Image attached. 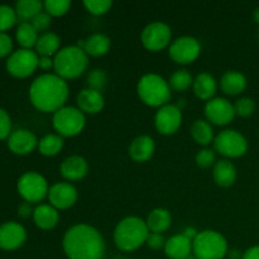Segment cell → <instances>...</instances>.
Segmentation results:
<instances>
[{"instance_id":"42","label":"cell","mask_w":259,"mask_h":259,"mask_svg":"<svg viewBox=\"0 0 259 259\" xmlns=\"http://www.w3.org/2000/svg\"><path fill=\"white\" fill-rule=\"evenodd\" d=\"M167 240L164 239L163 234H158V233H149L148 238H147V247L152 250H161L164 249Z\"/></svg>"},{"instance_id":"24","label":"cell","mask_w":259,"mask_h":259,"mask_svg":"<svg viewBox=\"0 0 259 259\" xmlns=\"http://www.w3.org/2000/svg\"><path fill=\"white\" fill-rule=\"evenodd\" d=\"M219 86L227 95H239L247 88V77L238 71H227L220 78Z\"/></svg>"},{"instance_id":"32","label":"cell","mask_w":259,"mask_h":259,"mask_svg":"<svg viewBox=\"0 0 259 259\" xmlns=\"http://www.w3.org/2000/svg\"><path fill=\"white\" fill-rule=\"evenodd\" d=\"M15 38H17V42L22 46V48L32 50V47H35V45H37L39 33L35 30V28L33 27L30 22L20 23V24H18Z\"/></svg>"},{"instance_id":"40","label":"cell","mask_w":259,"mask_h":259,"mask_svg":"<svg viewBox=\"0 0 259 259\" xmlns=\"http://www.w3.org/2000/svg\"><path fill=\"white\" fill-rule=\"evenodd\" d=\"M33 27L35 28L38 33H45L46 30L50 28L51 23H52V17H51L48 13H46L45 10H42L40 13H38L32 20H30Z\"/></svg>"},{"instance_id":"17","label":"cell","mask_w":259,"mask_h":259,"mask_svg":"<svg viewBox=\"0 0 259 259\" xmlns=\"http://www.w3.org/2000/svg\"><path fill=\"white\" fill-rule=\"evenodd\" d=\"M39 141L37 139L35 134L29 129L19 128L15 129L8 137V147L10 151L19 156L29 154L38 147Z\"/></svg>"},{"instance_id":"8","label":"cell","mask_w":259,"mask_h":259,"mask_svg":"<svg viewBox=\"0 0 259 259\" xmlns=\"http://www.w3.org/2000/svg\"><path fill=\"white\" fill-rule=\"evenodd\" d=\"M214 151L227 158H239L248 151V141L240 132L224 129L215 136Z\"/></svg>"},{"instance_id":"12","label":"cell","mask_w":259,"mask_h":259,"mask_svg":"<svg viewBox=\"0 0 259 259\" xmlns=\"http://www.w3.org/2000/svg\"><path fill=\"white\" fill-rule=\"evenodd\" d=\"M201 52V45L199 40L190 35L179 37L169 45L168 53L172 61L180 65H189L192 63Z\"/></svg>"},{"instance_id":"4","label":"cell","mask_w":259,"mask_h":259,"mask_svg":"<svg viewBox=\"0 0 259 259\" xmlns=\"http://www.w3.org/2000/svg\"><path fill=\"white\" fill-rule=\"evenodd\" d=\"M89 66V56L78 46L62 47L53 57V71L63 80H75L80 77Z\"/></svg>"},{"instance_id":"2","label":"cell","mask_w":259,"mask_h":259,"mask_svg":"<svg viewBox=\"0 0 259 259\" xmlns=\"http://www.w3.org/2000/svg\"><path fill=\"white\" fill-rule=\"evenodd\" d=\"M70 95L67 81L56 73L38 76L29 88L30 103L39 111L53 113L63 108Z\"/></svg>"},{"instance_id":"45","label":"cell","mask_w":259,"mask_h":259,"mask_svg":"<svg viewBox=\"0 0 259 259\" xmlns=\"http://www.w3.org/2000/svg\"><path fill=\"white\" fill-rule=\"evenodd\" d=\"M38 67L43 71H50L51 68H53V57H48V56H39Z\"/></svg>"},{"instance_id":"3","label":"cell","mask_w":259,"mask_h":259,"mask_svg":"<svg viewBox=\"0 0 259 259\" xmlns=\"http://www.w3.org/2000/svg\"><path fill=\"white\" fill-rule=\"evenodd\" d=\"M149 229L146 220L138 217H126L116 224L114 243L123 252H134L146 244Z\"/></svg>"},{"instance_id":"35","label":"cell","mask_w":259,"mask_h":259,"mask_svg":"<svg viewBox=\"0 0 259 259\" xmlns=\"http://www.w3.org/2000/svg\"><path fill=\"white\" fill-rule=\"evenodd\" d=\"M70 0H46L43 3V10L51 17H62L70 10Z\"/></svg>"},{"instance_id":"43","label":"cell","mask_w":259,"mask_h":259,"mask_svg":"<svg viewBox=\"0 0 259 259\" xmlns=\"http://www.w3.org/2000/svg\"><path fill=\"white\" fill-rule=\"evenodd\" d=\"M13 52V40L9 34L0 32V58L10 55Z\"/></svg>"},{"instance_id":"26","label":"cell","mask_w":259,"mask_h":259,"mask_svg":"<svg viewBox=\"0 0 259 259\" xmlns=\"http://www.w3.org/2000/svg\"><path fill=\"white\" fill-rule=\"evenodd\" d=\"M146 224L148 227L149 233H158L162 234L166 230L169 229L172 224V215L167 209H158L152 210L148 214L146 220Z\"/></svg>"},{"instance_id":"39","label":"cell","mask_w":259,"mask_h":259,"mask_svg":"<svg viewBox=\"0 0 259 259\" xmlns=\"http://www.w3.org/2000/svg\"><path fill=\"white\" fill-rule=\"evenodd\" d=\"M217 152L214 149L204 148L196 154V164L200 168H209L217 163Z\"/></svg>"},{"instance_id":"47","label":"cell","mask_w":259,"mask_h":259,"mask_svg":"<svg viewBox=\"0 0 259 259\" xmlns=\"http://www.w3.org/2000/svg\"><path fill=\"white\" fill-rule=\"evenodd\" d=\"M182 234H184L186 238H189L190 240H192V242H194L195 238H196L197 234H199V232H197L194 227H187L186 229L182 232Z\"/></svg>"},{"instance_id":"22","label":"cell","mask_w":259,"mask_h":259,"mask_svg":"<svg viewBox=\"0 0 259 259\" xmlns=\"http://www.w3.org/2000/svg\"><path fill=\"white\" fill-rule=\"evenodd\" d=\"M192 90L194 94L199 99L205 101H209L214 99L218 90V82L212 75L207 72H201L194 78L192 83Z\"/></svg>"},{"instance_id":"31","label":"cell","mask_w":259,"mask_h":259,"mask_svg":"<svg viewBox=\"0 0 259 259\" xmlns=\"http://www.w3.org/2000/svg\"><path fill=\"white\" fill-rule=\"evenodd\" d=\"M63 137H61L57 133H50L46 134L45 137L39 139V143H38V149H39V153L42 156L46 157H53L57 156L63 148Z\"/></svg>"},{"instance_id":"34","label":"cell","mask_w":259,"mask_h":259,"mask_svg":"<svg viewBox=\"0 0 259 259\" xmlns=\"http://www.w3.org/2000/svg\"><path fill=\"white\" fill-rule=\"evenodd\" d=\"M106 83H108V76H106L105 71L100 70V68L90 70L86 75V85L89 89L101 93L105 89Z\"/></svg>"},{"instance_id":"1","label":"cell","mask_w":259,"mask_h":259,"mask_svg":"<svg viewBox=\"0 0 259 259\" xmlns=\"http://www.w3.org/2000/svg\"><path fill=\"white\" fill-rule=\"evenodd\" d=\"M62 248L68 259H103L105 240L96 228L76 224L63 235Z\"/></svg>"},{"instance_id":"37","label":"cell","mask_w":259,"mask_h":259,"mask_svg":"<svg viewBox=\"0 0 259 259\" xmlns=\"http://www.w3.org/2000/svg\"><path fill=\"white\" fill-rule=\"evenodd\" d=\"M233 105H234L235 115L242 116V118L250 116L255 111V101L252 98H248V96L238 99Z\"/></svg>"},{"instance_id":"50","label":"cell","mask_w":259,"mask_h":259,"mask_svg":"<svg viewBox=\"0 0 259 259\" xmlns=\"http://www.w3.org/2000/svg\"><path fill=\"white\" fill-rule=\"evenodd\" d=\"M186 259H196V258H195V257H191V255H190V257H189V258H186Z\"/></svg>"},{"instance_id":"19","label":"cell","mask_w":259,"mask_h":259,"mask_svg":"<svg viewBox=\"0 0 259 259\" xmlns=\"http://www.w3.org/2000/svg\"><path fill=\"white\" fill-rule=\"evenodd\" d=\"M77 106L83 114H94L100 113L105 106V99L100 91L93 90V89L85 88L77 94Z\"/></svg>"},{"instance_id":"41","label":"cell","mask_w":259,"mask_h":259,"mask_svg":"<svg viewBox=\"0 0 259 259\" xmlns=\"http://www.w3.org/2000/svg\"><path fill=\"white\" fill-rule=\"evenodd\" d=\"M12 120L7 110L0 108V139H5L12 133Z\"/></svg>"},{"instance_id":"46","label":"cell","mask_w":259,"mask_h":259,"mask_svg":"<svg viewBox=\"0 0 259 259\" xmlns=\"http://www.w3.org/2000/svg\"><path fill=\"white\" fill-rule=\"evenodd\" d=\"M242 259H259V245L250 247L243 253Z\"/></svg>"},{"instance_id":"16","label":"cell","mask_w":259,"mask_h":259,"mask_svg":"<svg viewBox=\"0 0 259 259\" xmlns=\"http://www.w3.org/2000/svg\"><path fill=\"white\" fill-rule=\"evenodd\" d=\"M27 240V230L17 222H5L0 225V248L15 250Z\"/></svg>"},{"instance_id":"36","label":"cell","mask_w":259,"mask_h":259,"mask_svg":"<svg viewBox=\"0 0 259 259\" xmlns=\"http://www.w3.org/2000/svg\"><path fill=\"white\" fill-rule=\"evenodd\" d=\"M18 22L14 8L7 4H0V32L10 29Z\"/></svg>"},{"instance_id":"11","label":"cell","mask_w":259,"mask_h":259,"mask_svg":"<svg viewBox=\"0 0 259 259\" xmlns=\"http://www.w3.org/2000/svg\"><path fill=\"white\" fill-rule=\"evenodd\" d=\"M172 30L168 24L163 22H152L144 27L141 33V42L144 48L152 52L164 50L171 45Z\"/></svg>"},{"instance_id":"33","label":"cell","mask_w":259,"mask_h":259,"mask_svg":"<svg viewBox=\"0 0 259 259\" xmlns=\"http://www.w3.org/2000/svg\"><path fill=\"white\" fill-rule=\"evenodd\" d=\"M168 83L172 90L185 91L189 88H191L192 83H194V77H192V75L189 71L182 68V70H177L172 73L168 80Z\"/></svg>"},{"instance_id":"6","label":"cell","mask_w":259,"mask_h":259,"mask_svg":"<svg viewBox=\"0 0 259 259\" xmlns=\"http://www.w3.org/2000/svg\"><path fill=\"white\" fill-rule=\"evenodd\" d=\"M228 242L217 230H202L192 242V253L196 259H223L228 255Z\"/></svg>"},{"instance_id":"25","label":"cell","mask_w":259,"mask_h":259,"mask_svg":"<svg viewBox=\"0 0 259 259\" xmlns=\"http://www.w3.org/2000/svg\"><path fill=\"white\" fill-rule=\"evenodd\" d=\"M212 177L218 186L230 187L237 180V168L229 159H220L212 168Z\"/></svg>"},{"instance_id":"5","label":"cell","mask_w":259,"mask_h":259,"mask_svg":"<svg viewBox=\"0 0 259 259\" xmlns=\"http://www.w3.org/2000/svg\"><path fill=\"white\" fill-rule=\"evenodd\" d=\"M137 94L141 101L152 108H162L171 100V86L168 81L157 73H146L137 83Z\"/></svg>"},{"instance_id":"7","label":"cell","mask_w":259,"mask_h":259,"mask_svg":"<svg viewBox=\"0 0 259 259\" xmlns=\"http://www.w3.org/2000/svg\"><path fill=\"white\" fill-rule=\"evenodd\" d=\"M53 129L61 137H75L83 131L86 115L76 106H63L52 116Z\"/></svg>"},{"instance_id":"44","label":"cell","mask_w":259,"mask_h":259,"mask_svg":"<svg viewBox=\"0 0 259 259\" xmlns=\"http://www.w3.org/2000/svg\"><path fill=\"white\" fill-rule=\"evenodd\" d=\"M34 209L32 207V204L27 201H23L22 204L18 206V215L22 218H29L30 215H33Z\"/></svg>"},{"instance_id":"38","label":"cell","mask_w":259,"mask_h":259,"mask_svg":"<svg viewBox=\"0 0 259 259\" xmlns=\"http://www.w3.org/2000/svg\"><path fill=\"white\" fill-rule=\"evenodd\" d=\"M83 7L90 14L103 15L111 9L113 3L110 0H86L83 2Z\"/></svg>"},{"instance_id":"27","label":"cell","mask_w":259,"mask_h":259,"mask_svg":"<svg viewBox=\"0 0 259 259\" xmlns=\"http://www.w3.org/2000/svg\"><path fill=\"white\" fill-rule=\"evenodd\" d=\"M110 38L103 33H95L83 39V51L88 53V56H93V57L106 55L110 50Z\"/></svg>"},{"instance_id":"29","label":"cell","mask_w":259,"mask_h":259,"mask_svg":"<svg viewBox=\"0 0 259 259\" xmlns=\"http://www.w3.org/2000/svg\"><path fill=\"white\" fill-rule=\"evenodd\" d=\"M190 133L194 141L201 146H209L214 143V129L207 120H202V119L195 120L190 128Z\"/></svg>"},{"instance_id":"13","label":"cell","mask_w":259,"mask_h":259,"mask_svg":"<svg viewBox=\"0 0 259 259\" xmlns=\"http://www.w3.org/2000/svg\"><path fill=\"white\" fill-rule=\"evenodd\" d=\"M205 116L210 124L218 126L228 125L235 116L234 105L225 98H214L206 101Z\"/></svg>"},{"instance_id":"9","label":"cell","mask_w":259,"mask_h":259,"mask_svg":"<svg viewBox=\"0 0 259 259\" xmlns=\"http://www.w3.org/2000/svg\"><path fill=\"white\" fill-rule=\"evenodd\" d=\"M17 189L23 200L30 204H37L48 196V182L40 174L29 171L23 174L17 182Z\"/></svg>"},{"instance_id":"21","label":"cell","mask_w":259,"mask_h":259,"mask_svg":"<svg viewBox=\"0 0 259 259\" xmlns=\"http://www.w3.org/2000/svg\"><path fill=\"white\" fill-rule=\"evenodd\" d=\"M164 253L169 259H186L192 253V240L185 237L182 233L172 235L167 239Z\"/></svg>"},{"instance_id":"49","label":"cell","mask_w":259,"mask_h":259,"mask_svg":"<svg viewBox=\"0 0 259 259\" xmlns=\"http://www.w3.org/2000/svg\"><path fill=\"white\" fill-rule=\"evenodd\" d=\"M253 18H254L255 23H258L259 24V7L254 10V13H253Z\"/></svg>"},{"instance_id":"28","label":"cell","mask_w":259,"mask_h":259,"mask_svg":"<svg viewBox=\"0 0 259 259\" xmlns=\"http://www.w3.org/2000/svg\"><path fill=\"white\" fill-rule=\"evenodd\" d=\"M61 38L53 32H45L39 34L35 45V52L39 56L55 57L56 53L61 50Z\"/></svg>"},{"instance_id":"15","label":"cell","mask_w":259,"mask_h":259,"mask_svg":"<svg viewBox=\"0 0 259 259\" xmlns=\"http://www.w3.org/2000/svg\"><path fill=\"white\" fill-rule=\"evenodd\" d=\"M48 201L57 210H67L77 202L78 192L71 182H56L48 190Z\"/></svg>"},{"instance_id":"14","label":"cell","mask_w":259,"mask_h":259,"mask_svg":"<svg viewBox=\"0 0 259 259\" xmlns=\"http://www.w3.org/2000/svg\"><path fill=\"white\" fill-rule=\"evenodd\" d=\"M182 123V110L176 104H167L157 110L154 115L156 129L163 136L176 133Z\"/></svg>"},{"instance_id":"18","label":"cell","mask_w":259,"mask_h":259,"mask_svg":"<svg viewBox=\"0 0 259 259\" xmlns=\"http://www.w3.org/2000/svg\"><path fill=\"white\" fill-rule=\"evenodd\" d=\"M154 151H156L154 139L151 136H147V134L136 137L131 142L128 148L129 157L134 162H138V163H143V162L151 159L152 156L154 154Z\"/></svg>"},{"instance_id":"23","label":"cell","mask_w":259,"mask_h":259,"mask_svg":"<svg viewBox=\"0 0 259 259\" xmlns=\"http://www.w3.org/2000/svg\"><path fill=\"white\" fill-rule=\"evenodd\" d=\"M33 219L38 228L43 230H51L57 227L60 222V214H58V210L55 209L52 205L39 204L34 209Z\"/></svg>"},{"instance_id":"20","label":"cell","mask_w":259,"mask_h":259,"mask_svg":"<svg viewBox=\"0 0 259 259\" xmlns=\"http://www.w3.org/2000/svg\"><path fill=\"white\" fill-rule=\"evenodd\" d=\"M60 172L63 179L70 181H80L88 175L89 163L83 157L70 156L62 161L60 166Z\"/></svg>"},{"instance_id":"30","label":"cell","mask_w":259,"mask_h":259,"mask_svg":"<svg viewBox=\"0 0 259 259\" xmlns=\"http://www.w3.org/2000/svg\"><path fill=\"white\" fill-rule=\"evenodd\" d=\"M18 23L30 22L38 13L43 10V3L39 0H19L15 4Z\"/></svg>"},{"instance_id":"48","label":"cell","mask_w":259,"mask_h":259,"mask_svg":"<svg viewBox=\"0 0 259 259\" xmlns=\"http://www.w3.org/2000/svg\"><path fill=\"white\" fill-rule=\"evenodd\" d=\"M228 255H229L230 259H242L243 254L239 252V250H232V252H228Z\"/></svg>"},{"instance_id":"10","label":"cell","mask_w":259,"mask_h":259,"mask_svg":"<svg viewBox=\"0 0 259 259\" xmlns=\"http://www.w3.org/2000/svg\"><path fill=\"white\" fill-rule=\"evenodd\" d=\"M39 55L29 48H18L13 51L7 58L5 67L14 77L25 78L32 75L38 68Z\"/></svg>"}]
</instances>
